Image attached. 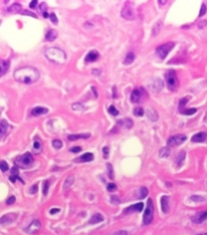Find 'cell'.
Returning a JSON list of instances; mask_svg holds the SVG:
<instances>
[{
	"label": "cell",
	"mask_w": 207,
	"mask_h": 235,
	"mask_svg": "<svg viewBox=\"0 0 207 235\" xmlns=\"http://www.w3.org/2000/svg\"><path fill=\"white\" fill-rule=\"evenodd\" d=\"M17 179H20V177H18V176H11V177H10V180L12 181V183H13V181H16ZM20 180L23 183V180H22V179H20Z\"/></svg>",
	"instance_id": "7dc6e473"
},
{
	"label": "cell",
	"mask_w": 207,
	"mask_h": 235,
	"mask_svg": "<svg viewBox=\"0 0 207 235\" xmlns=\"http://www.w3.org/2000/svg\"><path fill=\"white\" fill-rule=\"evenodd\" d=\"M45 56L49 61L54 62V64H57V65H62L65 64L66 61V54L64 50H61L60 48H55V46H51V48H48L45 50Z\"/></svg>",
	"instance_id": "7a4b0ae2"
},
{
	"label": "cell",
	"mask_w": 207,
	"mask_h": 235,
	"mask_svg": "<svg viewBox=\"0 0 207 235\" xmlns=\"http://www.w3.org/2000/svg\"><path fill=\"white\" fill-rule=\"evenodd\" d=\"M166 84H167V88L169 90H172V91H174V90L178 89V87H179V80H178V77H177V74H175L174 71H168L167 73H166Z\"/></svg>",
	"instance_id": "3957f363"
},
{
	"label": "cell",
	"mask_w": 207,
	"mask_h": 235,
	"mask_svg": "<svg viewBox=\"0 0 207 235\" xmlns=\"http://www.w3.org/2000/svg\"><path fill=\"white\" fill-rule=\"evenodd\" d=\"M116 184H113V183H111V184H107V190L109 191H115L116 190Z\"/></svg>",
	"instance_id": "b9f144b4"
},
{
	"label": "cell",
	"mask_w": 207,
	"mask_h": 235,
	"mask_svg": "<svg viewBox=\"0 0 207 235\" xmlns=\"http://www.w3.org/2000/svg\"><path fill=\"white\" fill-rule=\"evenodd\" d=\"M94 74H100V71L99 69H94Z\"/></svg>",
	"instance_id": "9f6ffc18"
},
{
	"label": "cell",
	"mask_w": 207,
	"mask_h": 235,
	"mask_svg": "<svg viewBox=\"0 0 207 235\" xmlns=\"http://www.w3.org/2000/svg\"><path fill=\"white\" fill-rule=\"evenodd\" d=\"M40 227H42V224H40V222H39L38 219H34L32 223L29 224L28 227H27L26 232H27V233H29V234H34L35 232H38V230L40 229Z\"/></svg>",
	"instance_id": "30bf717a"
},
{
	"label": "cell",
	"mask_w": 207,
	"mask_h": 235,
	"mask_svg": "<svg viewBox=\"0 0 207 235\" xmlns=\"http://www.w3.org/2000/svg\"><path fill=\"white\" fill-rule=\"evenodd\" d=\"M134 16H135L134 9L132 8L131 4H127V5L122 9V17H124L126 20H133Z\"/></svg>",
	"instance_id": "52a82bcc"
},
{
	"label": "cell",
	"mask_w": 207,
	"mask_h": 235,
	"mask_svg": "<svg viewBox=\"0 0 207 235\" xmlns=\"http://www.w3.org/2000/svg\"><path fill=\"white\" fill-rule=\"evenodd\" d=\"M184 157H185V152H184V151H182V152L177 156V160H175L177 167H180V166H182V163H183V161H184Z\"/></svg>",
	"instance_id": "cb8c5ba5"
},
{
	"label": "cell",
	"mask_w": 207,
	"mask_h": 235,
	"mask_svg": "<svg viewBox=\"0 0 207 235\" xmlns=\"http://www.w3.org/2000/svg\"><path fill=\"white\" fill-rule=\"evenodd\" d=\"M199 197H200V196H195V195H194V196H191V200H193V201H205V199H199Z\"/></svg>",
	"instance_id": "f907efd6"
},
{
	"label": "cell",
	"mask_w": 207,
	"mask_h": 235,
	"mask_svg": "<svg viewBox=\"0 0 207 235\" xmlns=\"http://www.w3.org/2000/svg\"><path fill=\"white\" fill-rule=\"evenodd\" d=\"M43 194L44 195H48V189H49V180H45L43 183Z\"/></svg>",
	"instance_id": "74e56055"
},
{
	"label": "cell",
	"mask_w": 207,
	"mask_h": 235,
	"mask_svg": "<svg viewBox=\"0 0 207 235\" xmlns=\"http://www.w3.org/2000/svg\"><path fill=\"white\" fill-rule=\"evenodd\" d=\"M20 10H21V5H20V4H13L12 6H10V8H9V10H8V11L12 12V11H20Z\"/></svg>",
	"instance_id": "1f68e13d"
},
{
	"label": "cell",
	"mask_w": 207,
	"mask_h": 235,
	"mask_svg": "<svg viewBox=\"0 0 207 235\" xmlns=\"http://www.w3.org/2000/svg\"><path fill=\"white\" fill-rule=\"evenodd\" d=\"M102 221H104V217H102L101 214H99V213H95V214L89 219V224H96V223L102 222Z\"/></svg>",
	"instance_id": "7402d4cb"
},
{
	"label": "cell",
	"mask_w": 207,
	"mask_h": 235,
	"mask_svg": "<svg viewBox=\"0 0 207 235\" xmlns=\"http://www.w3.org/2000/svg\"><path fill=\"white\" fill-rule=\"evenodd\" d=\"M13 78L20 83L24 84H31L39 79V71L37 68L31 66H24V67L17 68L13 73Z\"/></svg>",
	"instance_id": "6da1fadb"
},
{
	"label": "cell",
	"mask_w": 207,
	"mask_h": 235,
	"mask_svg": "<svg viewBox=\"0 0 207 235\" xmlns=\"http://www.w3.org/2000/svg\"><path fill=\"white\" fill-rule=\"evenodd\" d=\"M207 219V211H204V212H200L199 214H196L195 217H193V222L196 224H200L202 222H205Z\"/></svg>",
	"instance_id": "7c38bea8"
},
{
	"label": "cell",
	"mask_w": 207,
	"mask_h": 235,
	"mask_svg": "<svg viewBox=\"0 0 207 235\" xmlns=\"http://www.w3.org/2000/svg\"><path fill=\"white\" fill-rule=\"evenodd\" d=\"M56 38H57V32H56L55 29H49V31L46 32V34H45V39H46L48 42H53Z\"/></svg>",
	"instance_id": "44dd1931"
},
{
	"label": "cell",
	"mask_w": 207,
	"mask_h": 235,
	"mask_svg": "<svg viewBox=\"0 0 207 235\" xmlns=\"http://www.w3.org/2000/svg\"><path fill=\"white\" fill-rule=\"evenodd\" d=\"M50 20H51L53 23H55V24L57 23V17L55 16V13H51V15H50Z\"/></svg>",
	"instance_id": "bcb514c9"
},
{
	"label": "cell",
	"mask_w": 207,
	"mask_h": 235,
	"mask_svg": "<svg viewBox=\"0 0 207 235\" xmlns=\"http://www.w3.org/2000/svg\"><path fill=\"white\" fill-rule=\"evenodd\" d=\"M188 101H189V98H183V99H180V102H179V112H182L184 110V106H185V104Z\"/></svg>",
	"instance_id": "f1b7e54d"
},
{
	"label": "cell",
	"mask_w": 207,
	"mask_h": 235,
	"mask_svg": "<svg viewBox=\"0 0 207 235\" xmlns=\"http://www.w3.org/2000/svg\"><path fill=\"white\" fill-rule=\"evenodd\" d=\"M0 22H1V21H0Z\"/></svg>",
	"instance_id": "680465c9"
},
{
	"label": "cell",
	"mask_w": 207,
	"mask_h": 235,
	"mask_svg": "<svg viewBox=\"0 0 207 235\" xmlns=\"http://www.w3.org/2000/svg\"><path fill=\"white\" fill-rule=\"evenodd\" d=\"M134 59H135L134 54H133V53H128L127 56H126V59H124V64H126V65H131L132 62L134 61Z\"/></svg>",
	"instance_id": "484cf974"
},
{
	"label": "cell",
	"mask_w": 207,
	"mask_h": 235,
	"mask_svg": "<svg viewBox=\"0 0 207 235\" xmlns=\"http://www.w3.org/2000/svg\"><path fill=\"white\" fill-rule=\"evenodd\" d=\"M43 16H44V17H45V18H46V17H50V15H49V13H48V12H46V11H45V12H44V13H43Z\"/></svg>",
	"instance_id": "11a10c76"
},
{
	"label": "cell",
	"mask_w": 207,
	"mask_h": 235,
	"mask_svg": "<svg viewBox=\"0 0 207 235\" xmlns=\"http://www.w3.org/2000/svg\"><path fill=\"white\" fill-rule=\"evenodd\" d=\"M15 201H16V197H15V196H10V197L6 200V205H12Z\"/></svg>",
	"instance_id": "7bdbcfd3"
},
{
	"label": "cell",
	"mask_w": 207,
	"mask_h": 235,
	"mask_svg": "<svg viewBox=\"0 0 207 235\" xmlns=\"http://www.w3.org/2000/svg\"><path fill=\"white\" fill-rule=\"evenodd\" d=\"M37 4H38V1L37 0H33V1H31V4H29V8H35L37 6Z\"/></svg>",
	"instance_id": "f5cc1de1"
},
{
	"label": "cell",
	"mask_w": 207,
	"mask_h": 235,
	"mask_svg": "<svg viewBox=\"0 0 207 235\" xmlns=\"http://www.w3.org/2000/svg\"><path fill=\"white\" fill-rule=\"evenodd\" d=\"M8 130H9V123H8V121L6 120H1L0 121V136L6 135Z\"/></svg>",
	"instance_id": "ac0fdd59"
},
{
	"label": "cell",
	"mask_w": 207,
	"mask_h": 235,
	"mask_svg": "<svg viewBox=\"0 0 207 235\" xmlns=\"http://www.w3.org/2000/svg\"><path fill=\"white\" fill-rule=\"evenodd\" d=\"M98 59H99L98 51L91 50V51H89V54L85 56V62H87V64H89V62H94V61H96Z\"/></svg>",
	"instance_id": "9a60e30c"
},
{
	"label": "cell",
	"mask_w": 207,
	"mask_h": 235,
	"mask_svg": "<svg viewBox=\"0 0 207 235\" xmlns=\"http://www.w3.org/2000/svg\"><path fill=\"white\" fill-rule=\"evenodd\" d=\"M37 190H38V185H37V184H34V185L32 186V189L29 190V192H31V194H34V192H37Z\"/></svg>",
	"instance_id": "681fc988"
},
{
	"label": "cell",
	"mask_w": 207,
	"mask_h": 235,
	"mask_svg": "<svg viewBox=\"0 0 207 235\" xmlns=\"http://www.w3.org/2000/svg\"><path fill=\"white\" fill-rule=\"evenodd\" d=\"M206 139H207V134L204 133V132H200V133H197V134H195L191 138L193 143H202V141H205Z\"/></svg>",
	"instance_id": "2e32d148"
},
{
	"label": "cell",
	"mask_w": 207,
	"mask_h": 235,
	"mask_svg": "<svg viewBox=\"0 0 207 235\" xmlns=\"http://www.w3.org/2000/svg\"><path fill=\"white\" fill-rule=\"evenodd\" d=\"M72 109H73V110H77V111H80V110L84 109V106H83L82 104H73V105H72Z\"/></svg>",
	"instance_id": "ab89813d"
},
{
	"label": "cell",
	"mask_w": 207,
	"mask_h": 235,
	"mask_svg": "<svg viewBox=\"0 0 207 235\" xmlns=\"http://www.w3.org/2000/svg\"><path fill=\"white\" fill-rule=\"evenodd\" d=\"M146 196H147V189L142 186V188H140V199H144Z\"/></svg>",
	"instance_id": "f35d334b"
},
{
	"label": "cell",
	"mask_w": 207,
	"mask_h": 235,
	"mask_svg": "<svg viewBox=\"0 0 207 235\" xmlns=\"http://www.w3.org/2000/svg\"><path fill=\"white\" fill-rule=\"evenodd\" d=\"M174 48V43L173 42H168V43H164V44L160 45L156 48V54L158 55V57L161 60H164L166 56L169 54V51Z\"/></svg>",
	"instance_id": "277c9868"
},
{
	"label": "cell",
	"mask_w": 207,
	"mask_h": 235,
	"mask_svg": "<svg viewBox=\"0 0 207 235\" xmlns=\"http://www.w3.org/2000/svg\"><path fill=\"white\" fill-rule=\"evenodd\" d=\"M17 163H21L22 166H29L31 163H33V156L31 152H26L22 156L17 158Z\"/></svg>",
	"instance_id": "ba28073f"
},
{
	"label": "cell",
	"mask_w": 207,
	"mask_h": 235,
	"mask_svg": "<svg viewBox=\"0 0 207 235\" xmlns=\"http://www.w3.org/2000/svg\"><path fill=\"white\" fill-rule=\"evenodd\" d=\"M106 167H107V173H109V178H110V179H113V169H112V165H110V163H107V165H106Z\"/></svg>",
	"instance_id": "e575fe53"
},
{
	"label": "cell",
	"mask_w": 207,
	"mask_h": 235,
	"mask_svg": "<svg viewBox=\"0 0 207 235\" xmlns=\"http://www.w3.org/2000/svg\"><path fill=\"white\" fill-rule=\"evenodd\" d=\"M109 113H110V115H112V116H117L120 112H118V110H117V109H116L113 105H111V106L109 107Z\"/></svg>",
	"instance_id": "d6a6232c"
},
{
	"label": "cell",
	"mask_w": 207,
	"mask_h": 235,
	"mask_svg": "<svg viewBox=\"0 0 207 235\" xmlns=\"http://www.w3.org/2000/svg\"><path fill=\"white\" fill-rule=\"evenodd\" d=\"M73 181H75V177L73 176H70V177H67L65 180V183H64V188L65 189H68L72 184H73Z\"/></svg>",
	"instance_id": "d4e9b609"
},
{
	"label": "cell",
	"mask_w": 207,
	"mask_h": 235,
	"mask_svg": "<svg viewBox=\"0 0 207 235\" xmlns=\"http://www.w3.org/2000/svg\"><path fill=\"white\" fill-rule=\"evenodd\" d=\"M186 140V135L184 134H177L169 136V139L167 140V145L169 147H175V146L182 145Z\"/></svg>",
	"instance_id": "8992f818"
},
{
	"label": "cell",
	"mask_w": 207,
	"mask_h": 235,
	"mask_svg": "<svg viewBox=\"0 0 207 235\" xmlns=\"http://www.w3.org/2000/svg\"><path fill=\"white\" fill-rule=\"evenodd\" d=\"M93 160H94V155H93L91 152H87V154H84V155L78 157L76 160V162H90V161H93Z\"/></svg>",
	"instance_id": "e0dca14e"
},
{
	"label": "cell",
	"mask_w": 207,
	"mask_h": 235,
	"mask_svg": "<svg viewBox=\"0 0 207 235\" xmlns=\"http://www.w3.org/2000/svg\"><path fill=\"white\" fill-rule=\"evenodd\" d=\"M33 149H34V152L35 154H39L40 150H42V145H40V141L38 138H35V141H34V145H33Z\"/></svg>",
	"instance_id": "83f0119b"
},
{
	"label": "cell",
	"mask_w": 207,
	"mask_h": 235,
	"mask_svg": "<svg viewBox=\"0 0 207 235\" xmlns=\"http://www.w3.org/2000/svg\"><path fill=\"white\" fill-rule=\"evenodd\" d=\"M70 151H71V152H75V154H77V152H80V151H82V147H80V146H73V147H71V149H70Z\"/></svg>",
	"instance_id": "60d3db41"
},
{
	"label": "cell",
	"mask_w": 207,
	"mask_h": 235,
	"mask_svg": "<svg viewBox=\"0 0 207 235\" xmlns=\"http://www.w3.org/2000/svg\"><path fill=\"white\" fill-rule=\"evenodd\" d=\"M90 138L89 133H84V134H70L68 135V140L75 141V140H79V139H88Z\"/></svg>",
	"instance_id": "d6986e66"
},
{
	"label": "cell",
	"mask_w": 207,
	"mask_h": 235,
	"mask_svg": "<svg viewBox=\"0 0 207 235\" xmlns=\"http://www.w3.org/2000/svg\"><path fill=\"white\" fill-rule=\"evenodd\" d=\"M169 154H171V150H169L168 147H162V149L160 150V152H158L160 157H162V158H164V157H167V156H169Z\"/></svg>",
	"instance_id": "4316f807"
},
{
	"label": "cell",
	"mask_w": 207,
	"mask_h": 235,
	"mask_svg": "<svg viewBox=\"0 0 207 235\" xmlns=\"http://www.w3.org/2000/svg\"><path fill=\"white\" fill-rule=\"evenodd\" d=\"M200 235H207V233H205V234H200Z\"/></svg>",
	"instance_id": "6f0895ef"
},
{
	"label": "cell",
	"mask_w": 207,
	"mask_h": 235,
	"mask_svg": "<svg viewBox=\"0 0 207 235\" xmlns=\"http://www.w3.org/2000/svg\"><path fill=\"white\" fill-rule=\"evenodd\" d=\"M109 152H110L109 147H107V146H105V147H104V157H105V158H107V157H109Z\"/></svg>",
	"instance_id": "f6af8a7d"
},
{
	"label": "cell",
	"mask_w": 207,
	"mask_h": 235,
	"mask_svg": "<svg viewBox=\"0 0 207 235\" xmlns=\"http://www.w3.org/2000/svg\"><path fill=\"white\" fill-rule=\"evenodd\" d=\"M0 169H1V172L9 171V165L6 163V161H0Z\"/></svg>",
	"instance_id": "4dcf8cb0"
},
{
	"label": "cell",
	"mask_w": 207,
	"mask_h": 235,
	"mask_svg": "<svg viewBox=\"0 0 207 235\" xmlns=\"http://www.w3.org/2000/svg\"><path fill=\"white\" fill-rule=\"evenodd\" d=\"M134 115H135V116H139V117L142 116V115H144V109H142V107H135V109H134Z\"/></svg>",
	"instance_id": "d590c367"
},
{
	"label": "cell",
	"mask_w": 207,
	"mask_h": 235,
	"mask_svg": "<svg viewBox=\"0 0 207 235\" xmlns=\"http://www.w3.org/2000/svg\"><path fill=\"white\" fill-rule=\"evenodd\" d=\"M142 208H144V205H142V202H140V203H137V205H133V206H131V207H128V208H126V210H124V213L140 212V211H142Z\"/></svg>",
	"instance_id": "4fadbf2b"
},
{
	"label": "cell",
	"mask_w": 207,
	"mask_h": 235,
	"mask_svg": "<svg viewBox=\"0 0 207 235\" xmlns=\"http://www.w3.org/2000/svg\"><path fill=\"white\" fill-rule=\"evenodd\" d=\"M123 124H124L126 128H128V129L133 127V122H132L129 118H124V120H123Z\"/></svg>",
	"instance_id": "8d00e7d4"
},
{
	"label": "cell",
	"mask_w": 207,
	"mask_h": 235,
	"mask_svg": "<svg viewBox=\"0 0 207 235\" xmlns=\"http://www.w3.org/2000/svg\"><path fill=\"white\" fill-rule=\"evenodd\" d=\"M111 235H128V233L124 232V230H120V232H116V233H113V234Z\"/></svg>",
	"instance_id": "c3c4849f"
},
{
	"label": "cell",
	"mask_w": 207,
	"mask_h": 235,
	"mask_svg": "<svg viewBox=\"0 0 207 235\" xmlns=\"http://www.w3.org/2000/svg\"><path fill=\"white\" fill-rule=\"evenodd\" d=\"M205 11H206V5L202 4V6H201V11H200V13H199V16H200V17L204 16V15H205Z\"/></svg>",
	"instance_id": "ee69618b"
},
{
	"label": "cell",
	"mask_w": 207,
	"mask_h": 235,
	"mask_svg": "<svg viewBox=\"0 0 207 235\" xmlns=\"http://www.w3.org/2000/svg\"><path fill=\"white\" fill-rule=\"evenodd\" d=\"M11 172H12V176H15V174L18 176V168L17 167H13L12 169H11Z\"/></svg>",
	"instance_id": "816d5d0a"
},
{
	"label": "cell",
	"mask_w": 207,
	"mask_h": 235,
	"mask_svg": "<svg viewBox=\"0 0 207 235\" xmlns=\"http://www.w3.org/2000/svg\"><path fill=\"white\" fill-rule=\"evenodd\" d=\"M53 146H54V149H61L62 147V141L59 140V139H55V140H53Z\"/></svg>",
	"instance_id": "836d02e7"
},
{
	"label": "cell",
	"mask_w": 207,
	"mask_h": 235,
	"mask_svg": "<svg viewBox=\"0 0 207 235\" xmlns=\"http://www.w3.org/2000/svg\"><path fill=\"white\" fill-rule=\"evenodd\" d=\"M153 200L149 199L147 200V205H146V208H145V212H144V217H142V222L145 225H149V224L153 222Z\"/></svg>",
	"instance_id": "5b68a950"
},
{
	"label": "cell",
	"mask_w": 207,
	"mask_h": 235,
	"mask_svg": "<svg viewBox=\"0 0 207 235\" xmlns=\"http://www.w3.org/2000/svg\"><path fill=\"white\" fill-rule=\"evenodd\" d=\"M161 206H162L163 213H168V211H169V200H168V196H162V199H161Z\"/></svg>",
	"instance_id": "ffe728a7"
},
{
	"label": "cell",
	"mask_w": 207,
	"mask_h": 235,
	"mask_svg": "<svg viewBox=\"0 0 207 235\" xmlns=\"http://www.w3.org/2000/svg\"><path fill=\"white\" fill-rule=\"evenodd\" d=\"M196 109H184L180 113L182 115H194V113H196Z\"/></svg>",
	"instance_id": "f546056e"
},
{
	"label": "cell",
	"mask_w": 207,
	"mask_h": 235,
	"mask_svg": "<svg viewBox=\"0 0 207 235\" xmlns=\"http://www.w3.org/2000/svg\"><path fill=\"white\" fill-rule=\"evenodd\" d=\"M17 217L16 213H9V214H5L0 218V224H5V223H12L15 221V218Z\"/></svg>",
	"instance_id": "8fae6325"
},
{
	"label": "cell",
	"mask_w": 207,
	"mask_h": 235,
	"mask_svg": "<svg viewBox=\"0 0 207 235\" xmlns=\"http://www.w3.org/2000/svg\"><path fill=\"white\" fill-rule=\"evenodd\" d=\"M48 112H49V110H48L46 107L37 106V107L32 109L31 113H32V116H40V115H45V113H48Z\"/></svg>",
	"instance_id": "5bb4252c"
},
{
	"label": "cell",
	"mask_w": 207,
	"mask_h": 235,
	"mask_svg": "<svg viewBox=\"0 0 207 235\" xmlns=\"http://www.w3.org/2000/svg\"><path fill=\"white\" fill-rule=\"evenodd\" d=\"M147 117H149L153 122H156V121L158 120V115H157V112L155 111L153 109H147Z\"/></svg>",
	"instance_id": "603a6c76"
},
{
	"label": "cell",
	"mask_w": 207,
	"mask_h": 235,
	"mask_svg": "<svg viewBox=\"0 0 207 235\" xmlns=\"http://www.w3.org/2000/svg\"><path fill=\"white\" fill-rule=\"evenodd\" d=\"M142 94H144V89L142 88H137L132 91V95H131V100L132 102H139L142 101Z\"/></svg>",
	"instance_id": "9c48e42d"
},
{
	"label": "cell",
	"mask_w": 207,
	"mask_h": 235,
	"mask_svg": "<svg viewBox=\"0 0 207 235\" xmlns=\"http://www.w3.org/2000/svg\"><path fill=\"white\" fill-rule=\"evenodd\" d=\"M57 212H60V208H53V210H50V213H51V214L57 213Z\"/></svg>",
	"instance_id": "db71d44e"
}]
</instances>
